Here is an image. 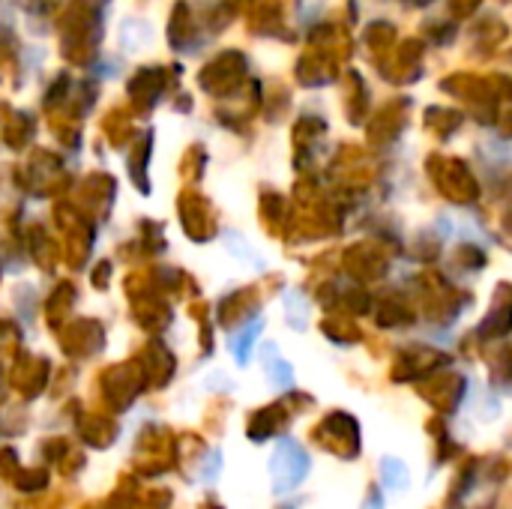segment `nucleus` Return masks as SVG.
Masks as SVG:
<instances>
[{
	"label": "nucleus",
	"mask_w": 512,
	"mask_h": 509,
	"mask_svg": "<svg viewBox=\"0 0 512 509\" xmlns=\"http://www.w3.org/2000/svg\"><path fill=\"white\" fill-rule=\"evenodd\" d=\"M201 509H222V507H213V501H207V504H204Z\"/></svg>",
	"instance_id": "6"
},
{
	"label": "nucleus",
	"mask_w": 512,
	"mask_h": 509,
	"mask_svg": "<svg viewBox=\"0 0 512 509\" xmlns=\"http://www.w3.org/2000/svg\"><path fill=\"white\" fill-rule=\"evenodd\" d=\"M312 438H315L327 453H333V456H339V459L354 462V459L360 456V426H357V420H354L351 414H342V411L330 414V417L312 432Z\"/></svg>",
	"instance_id": "1"
},
{
	"label": "nucleus",
	"mask_w": 512,
	"mask_h": 509,
	"mask_svg": "<svg viewBox=\"0 0 512 509\" xmlns=\"http://www.w3.org/2000/svg\"><path fill=\"white\" fill-rule=\"evenodd\" d=\"M381 477H384V486L390 492H408V486H411V474H408L405 462L402 459H393V456H387L381 462Z\"/></svg>",
	"instance_id": "4"
},
{
	"label": "nucleus",
	"mask_w": 512,
	"mask_h": 509,
	"mask_svg": "<svg viewBox=\"0 0 512 509\" xmlns=\"http://www.w3.org/2000/svg\"><path fill=\"white\" fill-rule=\"evenodd\" d=\"M270 468H273V489H276V495H285V492L297 489L306 480V474H309V456H306V450L300 444L282 441L276 447V456H273Z\"/></svg>",
	"instance_id": "2"
},
{
	"label": "nucleus",
	"mask_w": 512,
	"mask_h": 509,
	"mask_svg": "<svg viewBox=\"0 0 512 509\" xmlns=\"http://www.w3.org/2000/svg\"><path fill=\"white\" fill-rule=\"evenodd\" d=\"M285 509H294V507H285Z\"/></svg>",
	"instance_id": "7"
},
{
	"label": "nucleus",
	"mask_w": 512,
	"mask_h": 509,
	"mask_svg": "<svg viewBox=\"0 0 512 509\" xmlns=\"http://www.w3.org/2000/svg\"><path fill=\"white\" fill-rule=\"evenodd\" d=\"M363 509H384V495L372 486L369 489V498H366V504H363Z\"/></svg>",
	"instance_id": "5"
},
{
	"label": "nucleus",
	"mask_w": 512,
	"mask_h": 509,
	"mask_svg": "<svg viewBox=\"0 0 512 509\" xmlns=\"http://www.w3.org/2000/svg\"><path fill=\"white\" fill-rule=\"evenodd\" d=\"M285 414H282V408H267V411H261L255 420H252V426H249V438H255V441H267L270 435H276L282 426H285Z\"/></svg>",
	"instance_id": "3"
}]
</instances>
